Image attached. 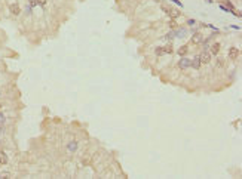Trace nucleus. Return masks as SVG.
Here are the masks:
<instances>
[{
  "label": "nucleus",
  "instance_id": "f257e3e1",
  "mask_svg": "<svg viewBox=\"0 0 242 179\" xmlns=\"http://www.w3.org/2000/svg\"><path fill=\"white\" fill-rule=\"evenodd\" d=\"M162 11L166 12L171 18H178V16L181 15V12H180L178 9H172V7H168V6H162Z\"/></svg>",
  "mask_w": 242,
  "mask_h": 179
},
{
  "label": "nucleus",
  "instance_id": "f03ea898",
  "mask_svg": "<svg viewBox=\"0 0 242 179\" xmlns=\"http://www.w3.org/2000/svg\"><path fill=\"white\" fill-rule=\"evenodd\" d=\"M198 56H199L201 64H209V62H211V53H209V52H202V53L198 55Z\"/></svg>",
  "mask_w": 242,
  "mask_h": 179
},
{
  "label": "nucleus",
  "instance_id": "7ed1b4c3",
  "mask_svg": "<svg viewBox=\"0 0 242 179\" xmlns=\"http://www.w3.org/2000/svg\"><path fill=\"white\" fill-rule=\"evenodd\" d=\"M190 62H192V61H190L189 58H186V56H183L181 59L178 61V67H180L181 70H186V68H190Z\"/></svg>",
  "mask_w": 242,
  "mask_h": 179
},
{
  "label": "nucleus",
  "instance_id": "20e7f679",
  "mask_svg": "<svg viewBox=\"0 0 242 179\" xmlns=\"http://www.w3.org/2000/svg\"><path fill=\"white\" fill-rule=\"evenodd\" d=\"M239 55H241V50H239L238 48H230L229 49V58H230V59H238Z\"/></svg>",
  "mask_w": 242,
  "mask_h": 179
},
{
  "label": "nucleus",
  "instance_id": "39448f33",
  "mask_svg": "<svg viewBox=\"0 0 242 179\" xmlns=\"http://www.w3.org/2000/svg\"><path fill=\"white\" fill-rule=\"evenodd\" d=\"M204 40V36H202V33H195L193 36H192V43H195V44H199L202 43Z\"/></svg>",
  "mask_w": 242,
  "mask_h": 179
},
{
  "label": "nucleus",
  "instance_id": "423d86ee",
  "mask_svg": "<svg viewBox=\"0 0 242 179\" xmlns=\"http://www.w3.org/2000/svg\"><path fill=\"white\" fill-rule=\"evenodd\" d=\"M201 61H199V56H196V58H193V59H192V62H190V67H193V68H195V70H199V68H201Z\"/></svg>",
  "mask_w": 242,
  "mask_h": 179
},
{
  "label": "nucleus",
  "instance_id": "0eeeda50",
  "mask_svg": "<svg viewBox=\"0 0 242 179\" xmlns=\"http://www.w3.org/2000/svg\"><path fill=\"white\" fill-rule=\"evenodd\" d=\"M220 52V43H214L213 46H211V52L209 53L211 55H218Z\"/></svg>",
  "mask_w": 242,
  "mask_h": 179
},
{
  "label": "nucleus",
  "instance_id": "6e6552de",
  "mask_svg": "<svg viewBox=\"0 0 242 179\" xmlns=\"http://www.w3.org/2000/svg\"><path fill=\"white\" fill-rule=\"evenodd\" d=\"M7 161H9V158H7L6 153L5 151H0V164H7Z\"/></svg>",
  "mask_w": 242,
  "mask_h": 179
},
{
  "label": "nucleus",
  "instance_id": "1a4fd4ad",
  "mask_svg": "<svg viewBox=\"0 0 242 179\" xmlns=\"http://www.w3.org/2000/svg\"><path fill=\"white\" fill-rule=\"evenodd\" d=\"M9 9H11V12L13 13V15H19V13H21V7L18 6V5H11Z\"/></svg>",
  "mask_w": 242,
  "mask_h": 179
},
{
  "label": "nucleus",
  "instance_id": "9d476101",
  "mask_svg": "<svg viewBox=\"0 0 242 179\" xmlns=\"http://www.w3.org/2000/svg\"><path fill=\"white\" fill-rule=\"evenodd\" d=\"M187 52H189V48L184 44V46H181V48L178 49V56H186V55H187Z\"/></svg>",
  "mask_w": 242,
  "mask_h": 179
},
{
  "label": "nucleus",
  "instance_id": "9b49d317",
  "mask_svg": "<svg viewBox=\"0 0 242 179\" xmlns=\"http://www.w3.org/2000/svg\"><path fill=\"white\" fill-rule=\"evenodd\" d=\"M160 50H162V53H171L172 52V46L171 44H166V46H163V48H160Z\"/></svg>",
  "mask_w": 242,
  "mask_h": 179
},
{
  "label": "nucleus",
  "instance_id": "f8f14e48",
  "mask_svg": "<svg viewBox=\"0 0 242 179\" xmlns=\"http://www.w3.org/2000/svg\"><path fill=\"white\" fill-rule=\"evenodd\" d=\"M76 148H77V144H76V142H70V145H68V149H70V151H74Z\"/></svg>",
  "mask_w": 242,
  "mask_h": 179
},
{
  "label": "nucleus",
  "instance_id": "ddd939ff",
  "mask_svg": "<svg viewBox=\"0 0 242 179\" xmlns=\"http://www.w3.org/2000/svg\"><path fill=\"white\" fill-rule=\"evenodd\" d=\"M169 27H171V28H175V27H177V24H175L174 21H171V22H169Z\"/></svg>",
  "mask_w": 242,
  "mask_h": 179
},
{
  "label": "nucleus",
  "instance_id": "4468645a",
  "mask_svg": "<svg viewBox=\"0 0 242 179\" xmlns=\"http://www.w3.org/2000/svg\"><path fill=\"white\" fill-rule=\"evenodd\" d=\"M156 55H162V50H160V48H156Z\"/></svg>",
  "mask_w": 242,
  "mask_h": 179
},
{
  "label": "nucleus",
  "instance_id": "2eb2a0df",
  "mask_svg": "<svg viewBox=\"0 0 242 179\" xmlns=\"http://www.w3.org/2000/svg\"><path fill=\"white\" fill-rule=\"evenodd\" d=\"M187 24H189V25H193V24H195V19H189V21H187Z\"/></svg>",
  "mask_w": 242,
  "mask_h": 179
},
{
  "label": "nucleus",
  "instance_id": "dca6fc26",
  "mask_svg": "<svg viewBox=\"0 0 242 179\" xmlns=\"http://www.w3.org/2000/svg\"><path fill=\"white\" fill-rule=\"evenodd\" d=\"M226 5H227V6H229V7H232V9H233V5H232L230 2H226Z\"/></svg>",
  "mask_w": 242,
  "mask_h": 179
},
{
  "label": "nucleus",
  "instance_id": "f3484780",
  "mask_svg": "<svg viewBox=\"0 0 242 179\" xmlns=\"http://www.w3.org/2000/svg\"><path fill=\"white\" fill-rule=\"evenodd\" d=\"M207 2H209V3H213V0H207Z\"/></svg>",
  "mask_w": 242,
  "mask_h": 179
},
{
  "label": "nucleus",
  "instance_id": "a211bd4d",
  "mask_svg": "<svg viewBox=\"0 0 242 179\" xmlns=\"http://www.w3.org/2000/svg\"><path fill=\"white\" fill-rule=\"evenodd\" d=\"M0 110H2V104H0Z\"/></svg>",
  "mask_w": 242,
  "mask_h": 179
}]
</instances>
